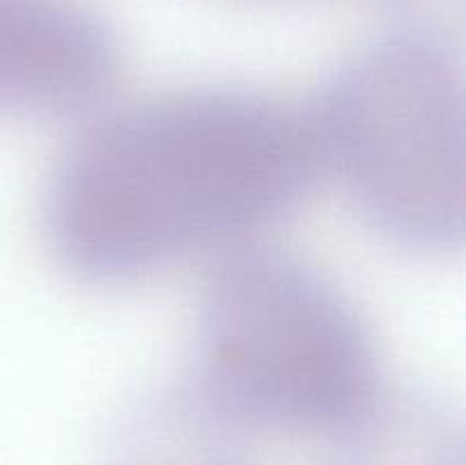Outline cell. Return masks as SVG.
<instances>
[{"label":"cell","instance_id":"cell-4","mask_svg":"<svg viewBox=\"0 0 466 465\" xmlns=\"http://www.w3.org/2000/svg\"><path fill=\"white\" fill-rule=\"evenodd\" d=\"M121 76L114 27L77 0H0V114L71 117Z\"/></svg>","mask_w":466,"mask_h":465},{"label":"cell","instance_id":"cell-2","mask_svg":"<svg viewBox=\"0 0 466 465\" xmlns=\"http://www.w3.org/2000/svg\"><path fill=\"white\" fill-rule=\"evenodd\" d=\"M321 167L360 217L421 253L462 246V62L446 30L403 23L344 59L309 109Z\"/></svg>","mask_w":466,"mask_h":465},{"label":"cell","instance_id":"cell-1","mask_svg":"<svg viewBox=\"0 0 466 465\" xmlns=\"http://www.w3.org/2000/svg\"><path fill=\"white\" fill-rule=\"evenodd\" d=\"M321 169L308 112L235 87L173 91L109 114L64 153L44 232L73 276L130 281L278 222Z\"/></svg>","mask_w":466,"mask_h":465},{"label":"cell","instance_id":"cell-5","mask_svg":"<svg viewBox=\"0 0 466 465\" xmlns=\"http://www.w3.org/2000/svg\"><path fill=\"white\" fill-rule=\"evenodd\" d=\"M387 5L396 9V12L405 14L403 23H414V26H431L446 30L444 14L449 12L453 0H385Z\"/></svg>","mask_w":466,"mask_h":465},{"label":"cell","instance_id":"cell-3","mask_svg":"<svg viewBox=\"0 0 466 465\" xmlns=\"http://www.w3.org/2000/svg\"><path fill=\"white\" fill-rule=\"evenodd\" d=\"M194 377L209 413L258 427H346L380 397L355 305L317 267L271 249L239 251L205 285Z\"/></svg>","mask_w":466,"mask_h":465}]
</instances>
